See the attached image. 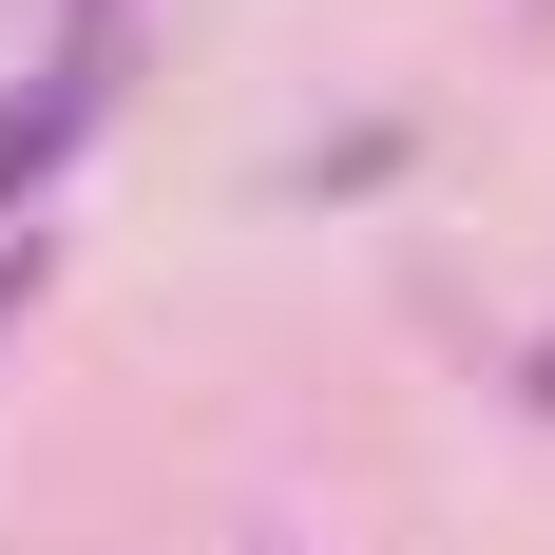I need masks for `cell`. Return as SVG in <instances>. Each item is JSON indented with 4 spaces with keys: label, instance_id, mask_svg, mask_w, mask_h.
Here are the masks:
<instances>
[{
    "label": "cell",
    "instance_id": "cell-2",
    "mask_svg": "<svg viewBox=\"0 0 555 555\" xmlns=\"http://www.w3.org/2000/svg\"><path fill=\"white\" fill-rule=\"evenodd\" d=\"M39 287H57V230H0V326H20Z\"/></svg>",
    "mask_w": 555,
    "mask_h": 555
},
{
    "label": "cell",
    "instance_id": "cell-3",
    "mask_svg": "<svg viewBox=\"0 0 555 555\" xmlns=\"http://www.w3.org/2000/svg\"><path fill=\"white\" fill-rule=\"evenodd\" d=\"M517 402H537V422H555V345H537V364H517Z\"/></svg>",
    "mask_w": 555,
    "mask_h": 555
},
{
    "label": "cell",
    "instance_id": "cell-1",
    "mask_svg": "<svg viewBox=\"0 0 555 555\" xmlns=\"http://www.w3.org/2000/svg\"><path fill=\"white\" fill-rule=\"evenodd\" d=\"M115 77H134V39H115V20H77V39L39 57V96H0V230H39V192L77 172V134L115 115Z\"/></svg>",
    "mask_w": 555,
    "mask_h": 555
},
{
    "label": "cell",
    "instance_id": "cell-4",
    "mask_svg": "<svg viewBox=\"0 0 555 555\" xmlns=\"http://www.w3.org/2000/svg\"><path fill=\"white\" fill-rule=\"evenodd\" d=\"M77 20H115V0H77Z\"/></svg>",
    "mask_w": 555,
    "mask_h": 555
}]
</instances>
